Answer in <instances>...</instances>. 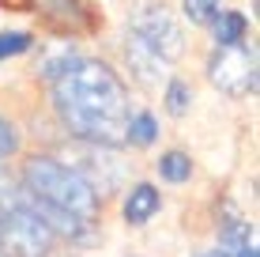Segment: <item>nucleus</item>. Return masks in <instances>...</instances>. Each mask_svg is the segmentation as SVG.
Listing matches in <instances>:
<instances>
[{"label": "nucleus", "instance_id": "obj_1", "mask_svg": "<svg viewBox=\"0 0 260 257\" xmlns=\"http://www.w3.org/2000/svg\"><path fill=\"white\" fill-rule=\"evenodd\" d=\"M53 106L72 129V136L102 148L124 144L128 91L102 61H76L64 76L53 79Z\"/></svg>", "mask_w": 260, "mask_h": 257}, {"label": "nucleus", "instance_id": "obj_2", "mask_svg": "<svg viewBox=\"0 0 260 257\" xmlns=\"http://www.w3.org/2000/svg\"><path fill=\"white\" fill-rule=\"evenodd\" d=\"M23 189H26V197H30L34 205L68 212V216L87 219V223H94V216H98V193L87 185V178L76 174L72 166L57 163V159H49V155L26 159Z\"/></svg>", "mask_w": 260, "mask_h": 257}, {"label": "nucleus", "instance_id": "obj_3", "mask_svg": "<svg viewBox=\"0 0 260 257\" xmlns=\"http://www.w3.org/2000/svg\"><path fill=\"white\" fill-rule=\"evenodd\" d=\"M128 31H132V38H140L143 46L155 49L166 65L185 53L181 23L174 19V12H170L162 0H136L132 12H128Z\"/></svg>", "mask_w": 260, "mask_h": 257}, {"label": "nucleus", "instance_id": "obj_4", "mask_svg": "<svg viewBox=\"0 0 260 257\" xmlns=\"http://www.w3.org/2000/svg\"><path fill=\"white\" fill-rule=\"evenodd\" d=\"M0 250L4 257H46L53 250V231L34 212L30 197L19 208L0 212Z\"/></svg>", "mask_w": 260, "mask_h": 257}, {"label": "nucleus", "instance_id": "obj_5", "mask_svg": "<svg viewBox=\"0 0 260 257\" xmlns=\"http://www.w3.org/2000/svg\"><path fill=\"white\" fill-rule=\"evenodd\" d=\"M208 76L226 95H249L256 91V53L238 46H219L208 61Z\"/></svg>", "mask_w": 260, "mask_h": 257}, {"label": "nucleus", "instance_id": "obj_6", "mask_svg": "<svg viewBox=\"0 0 260 257\" xmlns=\"http://www.w3.org/2000/svg\"><path fill=\"white\" fill-rule=\"evenodd\" d=\"M124 61H128V72L140 79L143 87H158L166 79V61L158 57L151 46H143L140 38H128L124 42Z\"/></svg>", "mask_w": 260, "mask_h": 257}, {"label": "nucleus", "instance_id": "obj_7", "mask_svg": "<svg viewBox=\"0 0 260 257\" xmlns=\"http://www.w3.org/2000/svg\"><path fill=\"white\" fill-rule=\"evenodd\" d=\"M34 8L60 31H83L87 26V12L79 0H34Z\"/></svg>", "mask_w": 260, "mask_h": 257}, {"label": "nucleus", "instance_id": "obj_8", "mask_svg": "<svg viewBox=\"0 0 260 257\" xmlns=\"http://www.w3.org/2000/svg\"><path fill=\"white\" fill-rule=\"evenodd\" d=\"M158 205H162V201H158V189H155V185H147V182L132 185L128 201H124V223L143 227V223L158 212Z\"/></svg>", "mask_w": 260, "mask_h": 257}, {"label": "nucleus", "instance_id": "obj_9", "mask_svg": "<svg viewBox=\"0 0 260 257\" xmlns=\"http://www.w3.org/2000/svg\"><path fill=\"white\" fill-rule=\"evenodd\" d=\"M211 26H215V42H219V46H238V42L245 38V31H249V23H245L241 12H219L211 19Z\"/></svg>", "mask_w": 260, "mask_h": 257}, {"label": "nucleus", "instance_id": "obj_10", "mask_svg": "<svg viewBox=\"0 0 260 257\" xmlns=\"http://www.w3.org/2000/svg\"><path fill=\"white\" fill-rule=\"evenodd\" d=\"M158 136V121L151 118V113H136V118H128V125H124V144L132 148H151Z\"/></svg>", "mask_w": 260, "mask_h": 257}, {"label": "nucleus", "instance_id": "obj_11", "mask_svg": "<svg viewBox=\"0 0 260 257\" xmlns=\"http://www.w3.org/2000/svg\"><path fill=\"white\" fill-rule=\"evenodd\" d=\"M158 174H162L166 182L181 185V182H189L192 163H189V155H181V152H166L162 159H158Z\"/></svg>", "mask_w": 260, "mask_h": 257}, {"label": "nucleus", "instance_id": "obj_12", "mask_svg": "<svg viewBox=\"0 0 260 257\" xmlns=\"http://www.w3.org/2000/svg\"><path fill=\"white\" fill-rule=\"evenodd\" d=\"M189 102H192L189 83H181V79H170V83H166V110L174 113V118H185V113H189Z\"/></svg>", "mask_w": 260, "mask_h": 257}, {"label": "nucleus", "instance_id": "obj_13", "mask_svg": "<svg viewBox=\"0 0 260 257\" xmlns=\"http://www.w3.org/2000/svg\"><path fill=\"white\" fill-rule=\"evenodd\" d=\"M215 15H219V0H185V19L208 26Z\"/></svg>", "mask_w": 260, "mask_h": 257}, {"label": "nucleus", "instance_id": "obj_14", "mask_svg": "<svg viewBox=\"0 0 260 257\" xmlns=\"http://www.w3.org/2000/svg\"><path fill=\"white\" fill-rule=\"evenodd\" d=\"M30 46H34V38H30V34H23V31L0 34V61H4V57H15V53H26Z\"/></svg>", "mask_w": 260, "mask_h": 257}, {"label": "nucleus", "instance_id": "obj_15", "mask_svg": "<svg viewBox=\"0 0 260 257\" xmlns=\"http://www.w3.org/2000/svg\"><path fill=\"white\" fill-rule=\"evenodd\" d=\"M15 152H19V132H15L12 121L0 118V159H12Z\"/></svg>", "mask_w": 260, "mask_h": 257}, {"label": "nucleus", "instance_id": "obj_16", "mask_svg": "<svg viewBox=\"0 0 260 257\" xmlns=\"http://www.w3.org/2000/svg\"><path fill=\"white\" fill-rule=\"evenodd\" d=\"M226 257H256V242H253V238H249V242H241L238 250H230Z\"/></svg>", "mask_w": 260, "mask_h": 257}, {"label": "nucleus", "instance_id": "obj_17", "mask_svg": "<svg viewBox=\"0 0 260 257\" xmlns=\"http://www.w3.org/2000/svg\"><path fill=\"white\" fill-rule=\"evenodd\" d=\"M204 257H226V253H222V250H219V253H204Z\"/></svg>", "mask_w": 260, "mask_h": 257}]
</instances>
